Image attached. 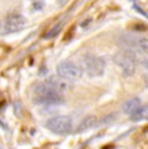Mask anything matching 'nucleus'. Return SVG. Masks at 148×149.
Wrapping results in <instances>:
<instances>
[{"label":"nucleus","instance_id":"obj_1","mask_svg":"<svg viewBox=\"0 0 148 149\" xmlns=\"http://www.w3.org/2000/svg\"><path fill=\"white\" fill-rule=\"evenodd\" d=\"M113 61L121 68L122 74L125 77H130L136 70V56L131 49H122L117 52L113 57Z\"/></svg>","mask_w":148,"mask_h":149},{"label":"nucleus","instance_id":"obj_2","mask_svg":"<svg viewBox=\"0 0 148 149\" xmlns=\"http://www.w3.org/2000/svg\"><path fill=\"white\" fill-rule=\"evenodd\" d=\"M82 69L90 77H100L104 74L105 61L103 57L96 56L94 53H86L81 60Z\"/></svg>","mask_w":148,"mask_h":149},{"label":"nucleus","instance_id":"obj_3","mask_svg":"<svg viewBox=\"0 0 148 149\" xmlns=\"http://www.w3.org/2000/svg\"><path fill=\"white\" fill-rule=\"evenodd\" d=\"M56 71H57L59 77H61V78L66 79V81H69V82L79 81V79L82 78V75H83L82 69L77 64L69 61V60L59 62L57 66H56Z\"/></svg>","mask_w":148,"mask_h":149},{"label":"nucleus","instance_id":"obj_4","mask_svg":"<svg viewBox=\"0 0 148 149\" xmlns=\"http://www.w3.org/2000/svg\"><path fill=\"white\" fill-rule=\"evenodd\" d=\"M73 121L70 117L68 116H57L53 118L48 119L45 122V128L51 131V132L56 134V135H66L72 131Z\"/></svg>","mask_w":148,"mask_h":149},{"label":"nucleus","instance_id":"obj_5","mask_svg":"<svg viewBox=\"0 0 148 149\" xmlns=\"http://www.w3.org/2000/svg\"><path fill=\"white\" fill-rule=\"evenodd\" d=\"M26 25V18H25L22 14H9V16L5 18L4 24H3L1 29V34L3 35H8V34H13L17 31L22 30Z\"/></svg>","mask_w":148,"mask_h":149},{"label":"nucleus","instance_id":"obj_6","mask_svg":"<svg viewBox=\"0 0 148 149\" xmlns=\"http://www.w3.org/2000/svg\"><path fill=\"white\" fill-rule=\"evenodd\" d=\"M44 82L47 83L52 90H55L57 93H60V95H62L64 92H66V91H69L70 88H72V84L69 83V81H66V79L61 78V77H59V75L50 77V78H47Z\"/></svg>","mask_w":148,"mask_h":149},{"label":"nucleus","instance_id":"obj_7","mask_svg":"<svg viewBox=\"0 0 148 149\" xmlns=\"http://www.w3.org/2000/svg\"><path fill=\"white\" fill-rule=\"evenodd\" d=\"M99 125H100V122L98 121V118H96L95 116H87L81 121V123L78 125L75 131L77 132H83V131L91 130V128L96 127V126H99Z\"/></svg>","mask_w":148,"mask_h":149},{"label":"nucleus","instance_id":"obj_8","mask_svg":"<svg viewBox=\"0 0 148 149\" xmlns=\"http://www.w3.org/2000/svg\"><path fill=\"white\" fill-rule=\"evenodd\" d=\"M64 102L62 96H42V97H35V104H40V105H60Z\"/></svg>","mask_w":148,"mask_h":149},{"label":"nucleus","instance_id":"obj_9","mask_svg":"<svg viewBox=\"0 0 148 149\" xmlns=\"http://www.w3.org/2000/svg\"><path fill=\"white\" fill-rule=\"evenodd\" d=\"M130 47L144 54H148V38H133L130 42Z\"/></svg>","mask_w":148,"mask_h":149},{"label":"nucleus","instance_id":"obj_10","mask_svg":"<svg viewBox=\"0 0 148 149\" xmlns=\"http://www.w3.org/2000/svg\"><path fill=\"white\" fill-rule=\"evenodd\" d=\"M142 107V102H140V99L138 97H134V99H130L127 100L126 102L124 104V111L127 114L129 117H131L139 108Z\"/></svg>","mask_w":148,"mask_h":149},{"label":"nucleus","instance_id":"obj_11","mask_svg":"<svg viewBox=\"0 0 148 149\" xmlns=\"http://www.w3.org/2000/svg\"><path fill=\"white\" fill-rule=\"evenodd\" d=\"M131 121L139 122V121H148V102L146 105H142L135 113L133 114L131 117Z\"/></svg>","mask_w":148,"mask_h":149},{"label":"nucleus","instance_id":"obj_12","mask_svg":"<svg viewBox=\"0 0 148 149\" xmlns=\"http://www.w3.org/2000/svg\"><path fill=\"white\" fill-rule=\"evenodd\" d=\"M60 29H61V24H59V25H56L53 29H51L50 31H48L47 34L44 35V38L45 39H51V38H53V36H56L59 34V31H60Z\"/></svg>","mask_w":148,"mask_h":149},{"label":"nucleus","instance_id":"obj_13","mask_svg":"<svg viewBox=\"0 0 148 149\" xmlns=\"http://www.w3.org/2000/svg\"><path fill=\"white\" fill-rule=\"evenodd\" d=\"M134 9H135V10H138L139 13H142V14H143V16H146L147 18H148V14H147L146 12H144L143 9H140V7H139V5H134Z\"/></svg>","mask_w":148,"mask_h":149},{"label":"nucleus","instance_id":"obj_14","mask_svg":"<svg viewBox=\"0 0 148 149\" xmlns=\"http://www.w3.org/2000/svg\"><path fill=\"white\" fill-rule=\"evenodd\" d=\"M143 66L146 68V70H147V73H148V60H146V61L143 62Z\"/></svg>","mask_w":148,"mask_h":149},{"label":"nucleus","instance_id":"obj_15","mask_svg":"<svg viewBox=\"0 0 148 149\" xmlns=\"http://www.w3.org/2000/svg\"><path fill=\"white\" fill-rule=\"evenodd\" d=\"M146 86L148 87V74H147V77H146Z\"/></svg>","mask_w":148,"mask_h":149}]
</instances>
